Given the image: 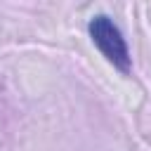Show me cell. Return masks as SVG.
Instances as JSON below:
<instances>
[{
    "instance_id": "6da1fadb",
    "label": "cell",
    "mask_w": 151,
    "mask_h": 151,
    "mask_svg": "<svg viewBox=\"0 0 151 151\" xmlns=\"http://www.w3.org/2000/svg\"><path fill=\"white\" fill-rule=\"evenodd\" d=\"M87 33L94 42V47L106 57L109 64H113L120 73H130L132 71V57L127 50V42L120 33V28L111 21V17L106 14H94L87 24Z\"/></svg>"
}]
</instances>
